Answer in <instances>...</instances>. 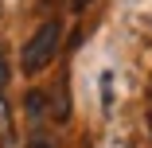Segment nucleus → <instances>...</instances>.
Returning a JSON list of instances; mask_svg holds the SVG:
<instances>
[{"label":"nucleus","mask_w":152,"mask_h":148,"mask_svg":"<svg viewBox=\"0 0 152 148\" xmlns=\"http://www.w3.org/2000/svg\"><path fill=\"white\" fill-rule=\"evenodd\" d=\"M8 78H12V70H8V58H4V51H0V90L8 86Z\"/></svg>","instance_id":"4"},{"label":"nucleus","mask_w":152,"mask_h":148,"mask_svg":"<svg viewBox=\"0 0 152 148\" xmlns=\"http://www.w3.org/2000/svg\"><path fill=\"white\" fill-rule=\"evenodd\" d=\"M27 113H31V121H43V113H47V105H43V90H31V94H27Z\"/></svg>","instance_id":"3"},{"label":"nucleus","mask_w":152,"mask_h":148,"mask_svg":"<svg viewBox=\"0 0 152 148\" xmlns=\"http://www.w3.org/2000/svg\"><path fill=\"white\" fill-rule=\"evenodd\" d=\"M27 148H55V144H51V140H43V136H35V140L27 144Z\"/></svg>","instance_id":"5"},{"label":"nucleus","mask_w":152,"mask_h":148,"mask_svg":"<svg viewBox=\"0 0 152 148\" xmlns=\"http://www.w3.org/2000/svg\"><path fill=\"white\" fill-rule=\"evenodd\" d=\"M58 47H63V23L58 20H47L39 23V31L23 43V55H20V63H23V74H39L47 63H55V55Z\"/></svg>","instance_id":"1"},{"label":"nucleus","mask_w":152,"mask_h":148,"mask_svg":"<svg viewBox=\"0 0 152 148\" xmlns=\"http://www.w3.org/2000/svg\"><path fill=\"white\" fill-rule=\"evenodd\" d=\"M70 4H74V8L82 12V8H90V4H94V0H70Z\"/></svg>","instance_id":"6"},{"label":"nucleus","mask_w":152,"mask_h":148,"mask_svg":"<svg viewBox=\"0 0 152 148\" xmlns=\"http://www.w3.org/2000/svg\"><path fill=\"white\" fill-rule=\"evenodd\" d=\"M12 140V113H8V101L0 98V148Z\"/></svg>","instance_id":"2"}]
</instances>
